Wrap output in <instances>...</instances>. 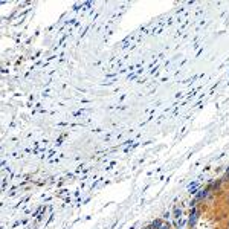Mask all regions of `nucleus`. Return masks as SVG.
<instances>
[{"label":"nucleus","instance_id":"3","mask_svg":"<svg viewBox=\"0 0 229 229\" xmlns=\"http://www.w3.org/2000/svg\"><path fill=\"white\" fill-rule=\"evenodd\" d=\"M153 229H159L160 226H162V223H160V220H156V221H153Z\"/></svg>","mask_w":229,"mask_h":229},{"label":"nucleus","instance_id":"2","mask_svg":"<svg viewBox=\"0 0 229 229\" xmlns=\"http://www.w3.org/2000/svg\"><path fill=\"white\" fill-rule=\"evenodd\" d=\"M208 194H209V191H208V189H205V191H200V194H199V197H197V199H199V200H202V199H206V197H208Z\"/></svg>","mask_w":229,"mask_h":229},{"label":"nucleus","instance_id":"5","mask_svg":"<svg viewBox=\"0 0 229 229\" xmlns=\"http://www.w3.org/2000/svg\"><path fill=\"white\" fill-rule=\"evenodd\" d=\"M227 176H229V170H227Z\"/></svg>","mask_w":229,"mask_h":229},{"label":"nucleus","instance_id":"1","mask_svg":"<svg viewBox=\"0 0 229 229\" xmlns=\"http://www.w3.org/2000/svg\"><path fill=\"white\" fill-rule=\"evenodd\" d=\"M196 218H197V211L192 209V214H191V218H189V224H194V223H196Z\"/></svg>","mask_w":229,"mask_h":229},{"label":"nucleus","instance_id":"4","mask_svg":"<svg viewBox=\"0 0 229 229\" xmlns=\"http://www.w3.org/2000/svg\"><path fill=\"white\" fill-rule=\"evenodd\" d=\"M159 229H171V227H170V224H162Z\"/></svg>","mask_w":229,"mask_h":229}]
</instances>
